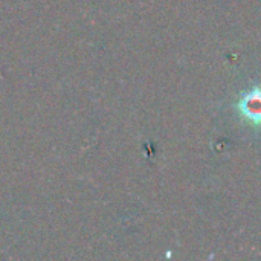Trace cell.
Here are the masks:
<instances>
[{
  "label": "cell",
  "instance_id": "6da1fadb",
  "mask_svg": "<svg viewBox=\"0 0 261 261\" xmlns=\"http://www.w3.org/2000/svg\"><path fill=\"white\" fill-rule=\"evenodd\" d=\"M240 113L255 125L261 124V89H252L239 102Z\"/></svg>",
  "mask_w": 261,
  "mask_h": 261
}]
</instances>
